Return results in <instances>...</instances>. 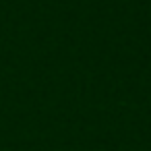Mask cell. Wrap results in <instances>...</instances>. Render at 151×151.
I'll list each match as a JSON object with an SVG mask.
<instances>
[]
</instances>
